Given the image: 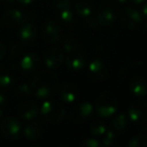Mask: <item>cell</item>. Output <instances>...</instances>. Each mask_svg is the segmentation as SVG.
<instances>
[{"label": "cell", "mask_w": 147, "mask_h": 147, "mask_svg": "<svg viewBox=\"0 0 147 147\" xmlns=\"http://www.w3.org/2000/svg\"><path fill=\"white\" fill-rule=\"evenodd\" d=\"M59 86V77L53 69H45L37 73L31 81V93L40 100L53 97L57 92Z\"/></svg>", "instance_id": "cell-1"}, {"label": "cell", "mask_w": 147, "mask_h": 147, "mask_svg": "<svg viewBox=\"0 0 147 147\" xmlns=\"http://www.w3.org/2000/svg\"><path fill=\"white\" fill-rule=\"evenodd\" d=\"M118 107L117 97L110 91H105L98 97L95 103V112L102 118H109L116 113Z\"/></svg>", "instance_id": "cell-2"}, {"label": "cell", "mask_w": 147, "mask_h": 147, "mask_svg": "<svg viewBox=\"0 0 147 147\" xmlns=\"http://www.w3.org/2000/svg\"><path fill=\"white\" fill-rule=\"evenodd\" d=\"M40 114L49 123H59L65 116V109L61 103L51 99H45L40 106Z\"/></svg>", "instance_id": "cell-3"}, {"label": "cell", "mask_w": 147, "mask_h": 147, "mask_svg": "<svg viewBox=\"0 0 147 147\" xmlns=\"http://www.w3.org/2000/svg\"><path fill=\"white\" fill-rule=\"evenodd\" d=\"M119 16V6L114 0H104L100 4L96 18L100 26H109Z\"/></svg>", "instance_id": "cell-4"}, {"label": "cell", "mask_w": 147, "mask_h": 147, "mask_svg": "<svg viewBox=\"0 0 147 147\" xmlns=\"http://www.w3.org/2000/svg\"><path fill=\"white\" fill-rule=\"evenodd\" d=\"M0 129L5 138L9 140H16L20 136L21 124L18 119H16L15 117L7 116L1 119Z\"/></svg>", "instance_id": "cell-5"}, {"label": "cell", "mask_w": 147, "mask_h": 147, "mask_svg": "<svg viewBox=\"0 0 147 147\" xmlns=\"http://www.w3.org/2000/svg\"><path fill=\"white\" fill-rule=\"evenodd\" d=\"M41 36L42 39L47 43L55 45L59 42L63 36V29L57 22L55 20H47L41 28Z\"/></svg>", "instance_id": "cell-6"}, {"label": "cell", "mask_w": 147, "mask_h": 147, "mask_svg": "<svg viewBox=\"0 0 147 147\" xmlns=\"http://www.w3.org/2000/svg\"><path fill=\"white\" fill-rule=\"evenodd\" d=\"M140 10L132 7H127L120 14V23L127 29H135L143 21Z\"/></svg>", "instance_id": "cell-7"}, {"label": "cell", "mask_w": 147, "mask_h": 147, "mask_svg": "<svg viewBox=\"0 0 147 147\" xmlns=\"http://www.w3.org/2000/svg\"><path fill=\"white\" fill-rule=\"evenodd\" d=\"M146 107L147 103L144 100L134 102L128 109V118L133 124L144 126L146 124Z\"/></svg>", "instance_id": "cell-8"}, {"label": "cell", "mask_w": 147, "mask_h": 147, "mask_svg": "<svg viewBox=\"0 0 147 147\" xmlns=\"http://www.w3.org/2000/svg\"><path fill=\"white\" fill-rule=\"evenodd\" d=\"M65 61V53L57 47H49L43 55V61L49 69H57L61 67Z\"/></svg>", "instance_id": "cell-9"}, {"label": "cell", "mask_w": 147, "mask_h": 147, "mask_svg": "<svg viewBox=\"0 0 147 147\" xmlns=\"http://www.w3.org/2000/svg\"><path fill=\"white\" fill-rule=\"evenodd\" d=\"M1 21L5 26L15 27L29 21V16L27 13L18 9H10L3 13Z\"/></svg>", "instance_id": "cell-10"}, {"label": "cell", "mask_w": 147, "mask_h": 147, "mask_svg": "<svg viewBox=\"0 0 147 147\" xmlns=\"http://www.w3.org/2000/svg\"><path fill=\"white\" fill-rule=\"evenodd\" d=\"M95 109L90 102H83L74 109L71 116L77 122H85L93 117Z\"/></svg>", "instance_id": "cell-11"}, {"label": "cell", "mask_w": 147, "mask_h": 147, "mask_svg": "<svg viewBox=\"0 0 147 147\" xmlns=\"http://www.w3.org/2000/svg\"><path fill=\"white\" fill-rule=\"evenodd\" d=\"M19 67L24 73L34 74L38 71L40 67V59L36 53H28L20 59Z\"/></svg>", "instance_id": "cell-12"}, {"label": "cell", "mask_w": 147, "mask_h": 147, "mask_svg": "<svg viewBox=\"0 0 147 147\" xmlns=\"http://www.w3.org/2000/svg\"><path fill=\"white\" fill-rule=\"evenodd\" d=\"M37 28L30 21L23 23L20 25L18 31V38L24 45H31L36 40Z\"/></svg>", "instance_id": "cell-13"}, {"label": "cell", "mask_w": 147, "mask_h": 147, "mask_svg": "<svg viewBox=\"0 0 147 147\" xmlns=\"http://www.w3.org/2000/svg\"><path fill=\"white\" fill-rule=\"evenodd\" d=\"M57 93L61 100L67 104H73L78 99L79 96L78 88L76 85L71 84V83H65V84L59 86Z\"/></svg>", "instance_id": "cell-14"}, {"label": "cell", "mask_w": 147, "mask_h": 147, "mask_svg": "<svg viewBox=\"0 0 147 147\" xmlns=\"http://www.w3.org/2000/svg\"><path fill=\"white\" fill-rule=\"evenodd\" d=\"M65 59L67 69L71 71H79L83 69L86 63V57L79 49L71 53H67V57Z\"/></svg>", "instance_id": "cell-15"}, {"label": "cell", "mask_w": 147, "mask_h": 147, "mask_svg": "<svg viewBox=\"0 0 147 147\" xmlns=\"http://www.w3.org/2000/svg\"><path fill=\"white\" fill-rule=\"evenodd\" d=\"M38 107L32 101H26L18 106V116L26 121L35 120L38 117Z\"/></svg>", "instance_id": "cell-16"}, {"label": "cell", "mask_w": 147, "mask_h": 147, "mask_svg": "<svg viewBox=\"0 0 147 147\" xmlns=\"http://www.w3.org/2000/svg\"><path fill=\"white\" fill-rule=\"evenodd\" d=\"M89 71L95 79L103 81L108 76V67L106 63L100 59H94L89 63Z\"/></svg>", "instance_id": "cell-17"}, {"label": "cell", "mask_w": 147, "mask_h": 147, "mask_svg": "<svg viewBox=\"0 0 147 147\" xmlns=\"http://www.w3.org/2000/svg\"><path fill=\"white\" fill-rule=\"evenodd\" d=\"M42 127L39 123L35 122L34 120H31L25 125L23 129V135L28 140H38L42 136Z\"/></svg>", "instance_id": "cell-18"}, {"label": "cell", "mask_w": 147, "mask_h": 147, "mask_svg": "<svg viewBox=\"0 0 147 147\" xmlns=\"http://www.w3.org/2000/svg\"><path fill=\"white\" fill-rule=\"evenodd\" d=\"M129 90L134 96L136 97H143L146 95L147 86L146 81L142 77H135L131 80L129 84Z\"/></svg>", "instance_id": "cell-19"}, {"label": "cell", "mask_w": 147, "mask_h": 147, "mask_svg": "<svg viewBox=\"0 0 147 147\" xmlns=\"http://www.w3.org/2000/svg\"><path fill=\"white\" fill-rule=\"evenodd\" d=\"M75 12L84 19L91 16L93 12V6L90 0H78L75 3Z\"/></svg>", "instance_id": "cell-20"}, {"label": "cell", "mask_w": 147, "mask_h": 147, "mask_svg": "<svg viewBox=\"0 0 147 147\" xmlns=\"http://www.w3.org/2000/svg\"><path fill=\"white\" fill-rule=\"evenodd\" d=\"M142 65V61H139V59H127L123 63V65H121L120 71L118 73V78L120 81H122L125 77L128 75V73L133 69H136V67H140Z\"/></svg>", "instance_id": "cell-21"}, {"label": "cell", "mask_w": 147, "mask_h": 147, "mask_svg": "<svg viewBox=\"0 0 147 147\" xmlns=\"http://www.w3.org/2000/svg\"><path fill=\"white\" fill-rule=\"evenodd\" d=\"M127 125H128V118L125 114L117 115L112 121V129L117 134L124 132L127 128Z\"/></svg>", "instance_id": "cell-22"}, {"label": "cell", "mask_w": 147, "mask_h": 147, "mask_svg": "<svg viewBox=\"0 0 147 147\" xmlns=\"http://www.w3.org/2000/svg\"><path fill=\"white\" fill-rule=\"evenodd\" d=\"M102 145L105 147H112L116 144L117 133L113 129H107L106 132L102 135Z\"/></svg>", "instance_id": "cell-23"}, {"label": "cell", "mask_w": 147, "mask_h": 147, "mask_svg": "<svg viewBox=\"0 0 147 147\" xmlns=\"http://www.w3.org/2000/svg\"><path fill=\"white\" fill-rule=\"evenodd\" d=\"M107 125L105 124V122L101 120H97L94 121V122L91 124L90 130L91 133H92L93 136L95 137H102V135L106 132L107 130Z\"/></svg>", "instance_id": "cell-24"}, {"label": "cell", "mask_w": 147, "mask_h": 147, "mask_svg": "<svg viewBox=\"0 0 147 147\" xmlns=\"http://www.w3.org/2000/svg\"><path fill=\"white\" fill-rule=\"evenodd\" d=\"M63 51H65L67 53L76 51V49H79L78 40L73 36H67L65 39H63Z\"/></svg>", "instance_id": "cell-25"}, {"label": "cell", "mask_w": 147, "mask_h": 147, "mask_svg": "<svg viewBox=\"0 0 147 147\" xmlns=\"http://www.w3.org/2000/svg\"><path fill=\"white\" fill-rule=\"evenodd\" d=\"M147 139L146 136L143 134H137L133 138L130 139L128 142V147H146Z\"/></svg>", "instance_id": "cell-26"}, {"label": "cell", "mask_w": 147, "mask_h": 147, "mask_svg": "<svg viewBox=\"0 0 147 147\" xmlns=\"http://www.w3.org/2000/svg\"><path fill=\"white\" fill-rule=\"evenodd\" d=\"M14 84L13 78L8 74H0V89L1 90H8Z\"/></svg>", "instance_id": "cell-27"}, {"label": "cell", "mask_w": 147, "mask_h": 147, "mask_svg": "<svg viewBox=\"0 0 147 147\" xmlns=\"http://www.w3.org/2000/svg\"><path fill=\"white\" fill-rule=\"evenodd\" d=\"M59 15L61 17V19L65 23H69L71 21H73L74 19V11H73V7L71 8H65L63 10L57 11Z\"/></svg>", "instance_id": "cell-28"}, {"label": "cell", "mask_w": 147, "mask_h": 147, "mask_svg": "<svg viewBox=\"0 0 147 147\" xmlns=\"http://www.w3.org/2000/svg\"><path fill=\"white\" fill-rule=\"evenodd\" d=\"M16 94L18 95L19 97H28L29 95L31 94V88L30 85L26 84V83H23V84H20L18 87H17L16 90Z\"/></svg>", "instance_id": "cell-29"}, {"label": "cell", "mask_w": 147, "mask_h": 147, "mask_svg": "<svg viewBox=\"0 0 147 147\" xmlns=\"http://www.w3.org/2000/svg\"><path fill=\"white\" fill-rule=\"evenodd\" d=\"M82 146L84 147H103L102 142L97 138H87L82 142Z\"/></svg>", "instance_id": "cell-30"}, {"label": "cell", "mask_w": 147, "mask_h": 147, "mask_svg": "<svg viewBox=\"0 0 147 147\" xmlns=\"http://www.w3.org/2000/svg\"><path fill=\"white\" fill-rule=\"evenodd\" d=\"M55 8L57 11L65 8H71V0H55Z\"/></svg>", "instance_id": "cell-31"}, {"label": "cell", "mask_w": 147, "mask_h": 147, "mask_svg": "<svg viewBox=\"0 0 147 147\" xmlns=\"http://www.w3.org/2000/svg\"><path fill=\"white\" fill-rule=\"evenodd\" d=\"M85 22H86L87 26L91 27V28H96L97 26H99L96 16H93V15H91V16L85 18Z\"/></svg>", "instance_id": "cell-32"}, {"label": "cell", "mask_w": 147, "mask_h": 147, "mask_svg": "<svg viewBox=\"0 0 147 147\" xmlns=\"http://www.w3.org/2000/svg\"><path fill=\"white\" fill-rule=\"evenodd\" d=\"M19 53H20V47H18L17 45H13L11 47V51H10L11 57H16L17 55H19Z\"/></svg>", "instance_id": "cell-33"}, {"label": "cell", "mask_w": 147, "mask_h": 147, "mask_svg": "<svg viewBox=\"0 0 147 147\" xmlns=\"http://www.w3.org/2000/svg\"><path fill=\"white\" fill-rule=\"evenodd\" d=\"M5 53H6V49H5L4 45H2V43L0 42V59H4Z\"/></svg>", "instance_id": "cell-34"}, {"label": "cell", "mask_w": 147, "mask_h": 147, "mask_svg": "<svg viewBox=\"0 0 147 147\" xmlns=\"http://www.w3.org/2000/svg\"><path fill=\"white\" fill-rule=\"evenodd\" d=\"M18 1L20 4H23V5H28V4H31V3L34 1V0H16Z\"/></svg>", "instance_id": "cell-35"}, {"label": "cell", "mask_w": 147, "mask_h": 147, "mask_svg": "<svg viewBox=\"0 0 147 147\" xmlns=\"http://www.w3.org/2000/svg\"><path fill=\"white\" fill-rule=\"evenodd\" d=\"M143 6H142V10L140 11L141 12V14H142V16H143V18H145L146 17V10H147V5H146V3H143Z\"/></svg>", "instance_id": "cell-36"}, {"label": "cell", "mask_w": 147, "mask_h": 147, "mask_svg": "<svg viewBox=\"0 0 147 147\" xmlns=\"http://www.w3.org/2000/svg\"><path fill=\"white\" fill-rule=\"evenodd\" d=\"M5 102H6V99H5V96L2 94V93L0 92V107H2L3 105L5 104Z\"/></svg>", "instance_id": "cell-37"}, {"label": "cell", "mask_w": 147, "mask_h": 147, "mask_svg": "<svg viewBox=\"0 0 147 147\" xmlns=\"http://www.w3.org/2000/svg\"><path fill=\"white\" fill-rule=\"evenodd\" d=\"M135 5H142L143 3L146 2V0H131Z\"/></svg>", "instance_id": "cell-38"}, {"label": "cell", "mask_w": 147, "mask_h": 147, "mask_svg": "<svg viewBox=\"0 0 147 147\" xmlns=\"http://www.w3.org/2000/svg\"><path fill=\"white\" fill-rule=\"evenodd\" d=\"M16 0H2L3 4L5 5H10V4H13V3L15 2Z\"/></svg>", "instance_id": "cell-39"}, {"label": "cell", "mask_w": 147, "mask_h": 147, "mask_svg": "<svg viewBox=\"0 0 147 147\" xmlns=\"http://www.w3.org/2000/svg\"><path fill=\"white\" fill-rule=\"evenodd\" d=\"M3 116H4V112H3L2 107H0V120L3 118Z\"/></svg>", "instance_id": "cell-40"}, {"label": "cell", "mask_w": 147, "mask_h": 147, "mask_svg": "<svg viewBox=\"0 0 147 147\" xmlns=\"http://www.w3.org/2000/svg\"><path fill=\"white\" fill-rule=\"evenodd\" d=\"M114 1H116L117 3H120V4H124V3H126L128 0H114Z\"/></svg>", "instance_id": "cell-41"}, {"label": "cell", "mask_w": 147, "mask_h": 147, "mask_svg": "<svg viewBox=\"0 0 147 147\" xmlns=\"http://www.w3.org/2000/svg\"><path fill=\"white\" fill-rule=\"evenodd\" d=\"M1 71H2V69H1V67H0V74H1Z\"/></svg>", "instance_id": "cell-42"}]
</instances>
